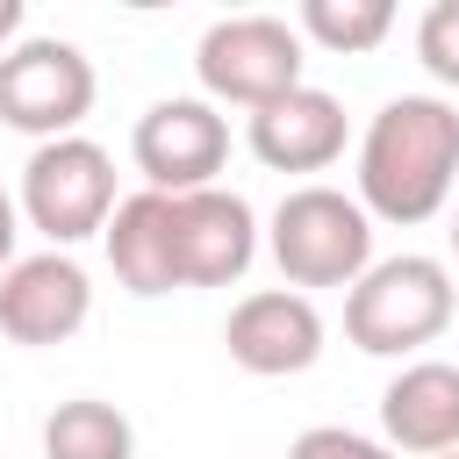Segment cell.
I'll return each instance as SVG.
<instances>
[{"mask_svg": "<svg viewBox=\"0 0 459 459\" xmlns=\"http://www.w3.org/2000/svg\"><path fill=\"white\" fill-rule=\"evenodd\" d=\"M100 244H108L115 280H122L136 301H158V294L186 287V280H179V208H172V194H151V186L129 194V201L108 215Z\"/></svg>", "mask_w": 459, "mask_h": 459, "instance_id": "cell-13", "label": "cell"}, {"mask_svg": "<svg viewBox=\"0 0 459 459\" xmlns=\"http://www.w3.org/2000/svg\"><path fill=\"white\" fill-rule=\"evenodd\" d=\"M14 237H22V201L0 186V273L14 265Z\"/></svg>", "mask_w": 459, "mask_h": 459, "instance_id": "cell-18", "label": "cell"}, {"mask_svg": "<svg viewBox=\"0 0 459 459\" xmlns=\"http://www.w3.org/2000/svg\"><path fill=\"white\" fill-rule=\"evenodd\" d=\"M179 208V280L186 287H237L258 258V215L230 186L172 194Z\"/></svg>", "mask_w": 459, "mask_h": 459, "instance_id": "cell-10", "label": "cell"}, {"mask_svg": "<svg viewBox=\"0 0 459 459\" xmlns=\"http://www.w3.org/2000/svg\"><path fill=\"white\" fill-rule=\"evenodd\" d=\"M459 316V287L452 265L430 251H402V258H373L366 280L344 294V337L366 359H409L423 344H437Z\"/></svg>", "mask_w": 459, "mask_h": 459, "instance_id": "cell-2", "label": "cell"}, {"mask_svg": "<svg viewBox=\"0 0 459 459\" xmlns=\"http://www.w3.org/2000/svg\"><path fill=\"white\" fill-rule=\"evenodd\" d=\"M445 459H459V452H445Z\"/></svg>", "mask_w": 459, "mask_h": 459, "instance_id": "cell-21", "label": "cell"}, {"mask_svg": "<svg viewBox=\"0 0 459 459\" xmlns=\"http://www.w3.org/2000/svg\"><path fill=\"white\" fill-rule=\"evenodd\" d=\"M265 251H273V265L294 294H308V287H344L351 294L373 265V215L359 208V194L287 186L273 222H265Z\"/></svg>", "mask_w": 459, "mask_h": 459, "instance_id": "cell-3", "label": "cell"}, {"mask_svg": "<svg viewBox=\"0 0 459 459\" xmlns=\"http://www.w3.org/2000/svg\"><path fill=\"white\" fill-rule=\"evenodd\" d=\"M294 29H301V43H316L330 57H366V50L387 43L394 0H301Z\"/></svg>", "mask_w": 459, "mask_h": 459, "instance_id": "cell-15", "label": "cell"}, {"mask_svg": "<svg viewBox=\"0 0 459 459\" xmlns=\"http://www.w3.org/2000/svg\"><path fill=\"white\" fill-rule=\"evenodd\" d=\"M459 186V100L445 93H394L359 136V208L373 222H430L452 208Z\"/></svg>", "mask_w": 459, "mask_h": 459, "instance_id": "cell-1", "label": "cell"}, {"mask_svg": "<svg viewBox=\"0 0 459 459\" xmlns=\"http://www.w3.org/2000/svg\"><path fill=\"white\" fill-rule=\"evenodd\" d=\"M452 258H459V208H452Z\"/></svg>", "mask_w": 459, "mask_h": 459, "instance_id": "cell-20", "label": "cell"}, {"mask_svg": "<svg viewBox=\"0 0 459 459\" xmlns=\"http://www.w3.org/2000/svg\"><path fill=\"white\" fill-rule=\"evenodd\" d=\"M380 437L416 459L459 452V366L452 359H409L380 387Z\"/></svg>", "mask_w": 459, "mask_h": 459, "instance_id": "cell-12", "label": "cell"}, {"mask_svg": "<svg viewBox=\"0 0 459 459\" xmlns=\"http://www.w3.org/2000/svg\"><path fill=\"white\" fill-rule=\"evenodd\" d=\"M93 316V280L72 251H36L0 273V330L14 344H65Z\"/></svg>", "mask_w": 459, "mask_h": 459, "instance_id": "cell-8", "label": "cell"}, {"mask_svg": "<svg viewBox=\"0 0 459 459\" xmlns=\"http://www.w3.org/2000/svg\"><path fill=\"white\" fill-rule=\"evenodd\" d=\"M129 158H136V172H143L151 194H201L230 165V122L201 93L151 100L136 115V129H129Z\"/></svg>", "mask_w": 459, "mask_h": 459, "instance_id": "cell-7", "label": "cell"}, {"mask_svg": "<svg viewBox=\"0 0 459 459\" xmlns=\"http://www.w3.org/2000/svg\"><path fill=\"white\" fill-rule=\"evenodd\" d=\"M416 65L459 93V0H430L416 22Z\"/></svg>", "mask_w": 459, "mask_h": 459, "instance_id": "cell-16", "label": "cell"}, {"mask_svg": "<svg viewBox=\"0 0 459 459\" xmlns=\"http://www.w3.org/2000/svg\"><path fill=\"white\" fill-rule=\"evenodd\" d=\"M287 459H402L387 437H366V430H344V423H316L287 445Z\"/></svg>", "mask_w": 459, "mask_h": 459, "instance_id": "cell-17", "label": "cell"}, {"mask_svg": "<svg viewBox=\"0 0 459 459\" xmlns=\"http://www.w3.org/2000/svg\"><path fill=\"white\" fill-rule=\"evenodd\" d=\"M22 36V0H0V50H14Z\"/></svg>", "mask_w": 459, "mask_h": 459, "instance_id": "cell-19", "label": "cell"}, {"mask_svg": "<svg viewBox=\"0 0 459 459\" xmlns=\"http://www.w3.org/2000/svg\"><path fill=\"white\" fill-rule=\"evenodd\" d=\"M301 29L287 14H222L208 22V36L194 43V79H201V100L215 108H273L280 93L308 86L301 79Z\"/></svg>", "mask_w": 459, "mask_h": 459, "instance_id": "cell-4", "label": "cell"}, {"mask_svg": "<svg viewBox=\"0 0 459 459\" xmlns=\"http://www.w3.org/2000/svg\"><path fill=\"white\" fill-rule=\"evenodd\" d=\"M43 459H136V423L100 394H72L43 416Z\"/></svg>", "mask_w": 459, "mask_h": 459, "instance_id": "cell-14", "label": "cell"}, {"mask_svg": "<svg viewBox=\"0 0 459 459\" xmlns=\"http://www.w3.org/2000/svg\"><path fill=\"white\" fill-rule=\"evenodd\" d=\"M344 100L323 93V86H294L280 93L273 108L244 115V143L265 172H323L344 158Z\"/></svg>", "mask_w": 459, "mask_h": 459, "instance_id": "cell-11", "label": "cell"}, {"mask_svg": "<svg viewBox=\"0 0 459 459\" xmlns=\"http://www.w3.org/2000/svg\"><path fill=\"white\" fill-rule=\"evenodd\" d=\"M22 222L36 237H50V251H72L86 237L108 230V215L122 208L115 201V158L93 143V136H57V143H36L29 165H22Z\"/></svg>", "mask_w": 459, "mask_h": 459, "instance_id": "cell-5", "label": "cell"}, {"mask_svg": "<svg viewBox=\"0 0 459 459\" xmlns=\"http://www.w3.org/2000/svg\"><path fill=\"white\" fill-rule=\"evenodd\" d=\"M222 344H230V359H237L244 373L287 380V373H308V366L323 359V316H316V301L294 294V287H258V294H244V301L230 308Z\"/></svg>", "mask_w": 459, "mask_h": 459, "instance_id": "cell-9", "label": "cell"}, {"mask_svg": "<svg viewBox=\"0 0 459 459\" xmlns=\"http://www.w3.org/2000/svg\"><path fill=\"white\" fill-rule=\"evenodd\" d=\"M93 57L65 36H22L14 50H0V122L36 136V143H57V136H79V122L93 115Z\"/></svg>", "mask_w": 459, "mask_h": 459, "instance_id": "cell-6", "label": "cell"}]
</instances>
